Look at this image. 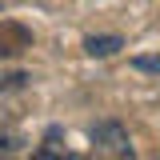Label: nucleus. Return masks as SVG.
Instances as JSON below:
<instances>
[{
  "mask_svg": "<svg viewBox=\"0 0 160 160\" xmlns=\"http://www.w3.org/2000/svg\"><path fill=\"white\" fill-rule=\"evenodd\" d=\"M92 148L100 152H112V156H132V140H128V128L120 124V120H100L92 124Z\"/></svg>",
  "mask_w": 160,
  "mask_h": 160,
  "instance_id": "nucleus-1",
  "label": "nucleus"
},
{
  "mask_svg": "<svg viewBox=\"0 0 160 160\" xmlns=\"http://www.w3.org/2000/svg\"><path fill=\"white\" fill-rule=\"evenodd\" d=\"M24 48H32V32L20 24V20H0V56L12 60Z\"/></svg>",
  "mask_w": 160,
  "mask_h": 160,
  "instance_id": "nucleus-2",
  "label": "nucleus"
},
{
  "mask_svg": "<svg viewBox=\"0 0 160 160\" xmlns=\"http://www.w3.org/2000/svg\"><path fill=\"white\" fill-rule=\"evenodd\" d=\"M120 48H124V36H116V32H108V36H88V40H84V52H88L92 60L116 56Z\"/></svg>",
  "mask_w": 160,
  "mask_h": 160,
  "instance_id": "nucleus-3",
  "label": "nucleus"
},
{
  "mask_svg": "<svg viewBox=\"0 0 160 160\" xmlns=\"http://www.w3.org/2000/svg\"><path fill=\"white\" fill-rule=\"evenodd\" d=\"M20 148H24V136L20 132H0V156H12Z\"/></svg>",
  "mask_w": 160,
  "mask_h": 160,
  "instance_id": "nucleus-4",
  "label": "nucleus"
},
{
  "mask_svg": "<svg viewBox=\"0 0 160 160\" xmlns=\"http://www.w3.org/2000/svg\"><path fill=\"white\" fill-rule=\"evenodd\" d=\"M24 84H28V72H12V76H8V72L0 68V92H8V88H24Z\"/></svg>",
  "mask_w": 160,
  "mask_h": 160,
  "instance_id": "nucleus-5",
  "label": "nucleus"
},
{
  "mask_svg": "<svg viewBox=\"0 0 160 160\" xmlns=\"http://www.w3.org/2000/svg\"><path fill=\"white\" fill-rule=\"evenodd\" d=\"M132 68H136V72H152V76H160V56H132Z\"/></svg>",
  "mask_w": 160,
  "mask_h": 160,
  "instance_id": "nucleus-6",
  "label": "nucleus"
},
{
  "mask_svg": "<svg viewBox=\"0 0 160 160\" xmlns=\"http://www.w3.org/2000/svg\"><path fill=\"white\" fill-rule=\"evenodd\" d=\"M32 160H60V156H52V152H36Z\"/></svg>",
  "mask_w": 160,
  "mask_h": 160,
  "instance_id": "nucleus-7",
  "label": "nucleus"
},
{
  "mask_svg": "<svg viewBox=\"0 0 160 160\" xmlns=\"http://www.w3.org/2000/svg\"><path fill=\"white\" fill-rule=\"evenodd\" d=\"M0 160H8V156H0Z\"/></svg>",
  "mask_w": 160,
  "mask_h": 160,
  "instance_id": "nucleus-8",
  "label": "nucleus"
}]
</instances>
